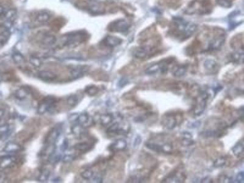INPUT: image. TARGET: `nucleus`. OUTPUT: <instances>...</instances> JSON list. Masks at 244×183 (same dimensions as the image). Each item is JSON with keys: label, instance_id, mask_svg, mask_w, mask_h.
Segmentation results:
<instances>
[{"label": "nucleus", "instance_id": "obj_28", "mask_svg": "<svg viewBox=\"0 0 244 183\" xmlns=\"http://www.w3.org/2000/svg\"><path fill=\"white\" fill-rule=\"evenodd\" d=\"M181 181V179L180 178L179 176L177 175V173H173L165 178V180H163V183H180Z\"/></svg>", "mask_w": 244, "mask_h": 183}, {"label": "nucleus", "instance_id": "obj_23", "mask_svg": "<svg viewBox=\"0 0 244 183\" xmlns=\"http://www.w3.org/2000/svg\"><path fill=\"white\" fill-rule=\"evenodd\" d=\"M187 70V66L185 64L176 66L172 70V74L175 77H181L184 76Z\"/></svg>", "mask_w": 244, "mask_h": 183}, {"label": "nucleus", "instance_id": "obj_14", "mask_svg": "<svg viewBox=\"0 0 244 183\" xmlns=\"http://www.w3.org/2000/svg\"><path fill=\"white\" fill-rule=\"evenodd\" d=\"M66 20L63 17H56L49 23V27L54 32H58L65 25Z\"/></svg>", "mask_w": 244, "mask_h": 183}, {"label": "nucleus", "instance_id": "obj_37", "mask_svg": "<svg viewBox=\"0 0 244 183\" xmlns=\"http://www.w3.org/2000/svg\"><path fill=\"white\" fill-rule=\"evenodd\" d=\"M226 163V161L225 159L221 158H218L214 162V166L216 167H223Z\"/></svg>", "mask_w": 244, "mask_h": 183}, {"label": "nucleus", "instance_id": "obj_42", "mask_svg": "<svg viewBox=\"0 0 244 183\" xmlns=\"http://www.w3.org/2000/svg\"><path fill=\"white\" fill-rule=\"evenodd\" d=\"M65 141L61 145V150H65L67 148V142Z\"/></svg>", "mask_w": 244, "mask_h": 183}, {"label": "nucleus", "instance_id": "obj_35", "mask_svg": "<svg viewBox=\"0 0 244 183\" xmlns=\"http://www.w3.org/2000/svg\"><path fill=\"white\" fill-rule=\"evenodd\" d=\"M30 63L33 65L34 67H40L42 64V61L40 59H39L37 57L35 56H33L31 57L30 59Z\"/></svg>", "mask_w": 244, "mask_h": 183}, {"label": "nucleus", "instance_id": "obj_4", "mask_svg": "<svg viewBox=\"0 0 244 183\" xmlns=\"http://www.w3.org/2000/svg\"><path fill=\"white\" fill-rule=\"evenodd\" d=\"M35 39L41 45L47 47L54 45L57 41V39L55 35L48 31L45 30L39 31L35 34Z\"/></svg>", "mask_w": 244, "mask_h": 183}, {"label": "nucleus", "instance_id": "obj_41", "mask_svg": "<svg viewBox=\"0 0 244 183\" xmlns=\"http://www.w3.org/2000/svg\"><path fill=\"white\" fill-rule=\"evenodd\" d=\"M127 83H128L127 80V79H125V78H123V79H122V80L120 81L119 84H120V87H123L125 85L127 84Z\"/></svg>", "mask_w": 244, "mask_h": 183}, {"label": "nucleus", "instance_id": "obj_34", "mask_svg": "<svg viewBox=\"0 0 244 183\" xmlns=\"http://www.w3.org/2000/svg\"><path fill=\"white\" fill-rule=\"evenodd\" d=\"M67 101L68 106H70V107H75L78 102V98L76 95H71L68 97Z\"/></svg>", "mask_w": 244, "mask_h": 183}, {"label": "nucleus", "instance_id": "obj_36", "mask_svg": "<svg viewBox=\"0 0 244 183\" xmlns=\"http://www.w3.org/2000/svg\"><path fill=\"white\" fill-rule=\"evenodd\" d=\"M61 158L59 155L55 154L54 153H52L51 154L49 155V161L51 164H56L57 163L58 161H59Z\"/></svg>", "mask_w": 244, "mask_h": 183}, {"label": "nucleus", "instance_id": "obj_1", "mask_svg": "<svg viewBox=\"0 0 244 183\" xmlns=\"http://www.w3.org/2000/svg\"><path fill=\"white\" fill-rule=\"evenodd\" d=\"M196 29V26L194 23L178 18L174 20L172 33L177 38L185 40L194 33Z\"/></svg>", "mask_w": 244, "mask_h": 183}, {"label": "nucleus", "instance_id": "obj_29", "mask_svg": "<svg viewBox=\"0 0 244 183\" xmlns=\"http://www.w3.org/2000/svg\"><path fill=\"white\" fill-rule=\"evenodd\" d=\"M75 149L80 151H87L91 149V145L87 142H81L76 144Z\"/></svg>", "mask_w": 244, "mask_h": 183}, {"label": "nucleus", "instance_id": "obj_10", "mask_svg": "<svg viewBox=\"0 0 244 183\" xmlns=\"http://www.w3.org/2000/svg\"><path fill=\"white\" fill-rule=\"evenodd\" d=\"M161 123L166 129L172 130L177 125V119L173 114H167L163 117Z\"/></svg>", "mask_w": 244, "mask_h": 183}, {"label": "nucleus", "instance_id": "obj_39", "mask_svg": "<svg viewBox=\"0 0 244 183\" xmlns=\"http://www.w3.org/2000/svg\"><path fill=\"white\" fill-rule=\"evenodd\" d=\"M236 181L237 183H243L244 181V173L243 172H241L238 173L236 176Z\"/></svg>", "mask_w": 244, "mask_h": 183}, {"label": "nucleus", "instance_id": "obj_18", "mask_svg": "<svg viewBox=\"0 0 244 183\" xmlns=\"http://www.w3.org/2000/svg\"><path fill=\"white\" fill-rule=\"evenodd\" d=\"M38 77L44 81H53L57 78V76L53 72L47 70H42L39 72Z\"/></svg>", "mask_w": 244, "mask_h": 183}, {"label": "nucleus", "instance_id": "obj_6", "mask_svg": "<svg viewBox=\"0 0 244 183\" xmlns=\"http://www.w3.org/2000/svg\"><path fill=\"white\" fill-rule=\"evenodd\" d=\"M51 18V14L47 11H39L33 12L30 19L33 23L37 25H43L48 22Z\"/></svg>", "mask_w": 244, "mask_h": 183}, {"label": "nucleus", "instance_id": "obj_30", "mask_svg": "<svg viewBox=\"0 0 244 183\" xmlns=\"http://www.w3.org/2000/svg\"><path fill=\"white\" fill-rule=\"evenodd\" d=\"M49 175H50V172L48 170H47V169L43 170L38 177L39 181H40V182L47 181L48 180Z\"/></svg>", "mask_w": 244, "mask_h": 183}, {"label": "nucleus", "instance_id": "obj_32", "mask_svg": "<svg viewBox=\"0 0 244 183\" xmlns=\"http://www.w3.org/2000/svg\"><path fill=\"white\" fill-rule=\"evenodd\" d=\"M81 176L84 180H89L94 177V172L90 169H87L82 172Z\"/></svg>", "mask_w": 244, "mask_h": 183}, {"label": "nucleus", "instance_id": "obj_40", "mask_svg": "<svg viewBox=\"0 0 244 183\" xmlns=\"http://www.w3.org/2000/svg\"><path fill=\"white\" fill-rule=\"evenodd\" d=\"M73 160H74V156L72 155H66L63 158V161L67 162H71Z\"/></svg>", "mask_w": 244, "mask_h": 183}, {"label": "nucleus", "instance_id": "obj_43", "mask_svg": "<svg viewBox=\"0 0 244 183\" xmlns=\"http://www.w3.org/2000/svg\"><path fill=\"white\" fill-rule=\"evenodd\" d=\"M5 114V111L3 109L0 108V118H1L2 117L4 116Z\"/></svg>", "mask_w": 244, "mask_h": 183}, {"label": "nucleus", "instance_id": "obj_5", "mask_svg": "<svg viewBox=\"0 0 244 183\" xmlns=\"http://www.w3.org/2000/svg\"><path fill=\"white\" fill-rule=\"evenodd\" d=\"M130 27V24L124 19H118L112 21L108 27L111 32L123 33L127 31Z\"/></svg>", "mask_w": 244, "mask_h": 183}, {"label": "nucleus", "instance_id": "obj_3", "mask_svg": "<svg viewBox=\"0 0 244 183\" xmlns=\"http://www.w3.org/2000/svg\"><path fill=\"white\" fill-rule=\"evenodd\" d=\"M82 9L86 10L92 15H101L105 12L104 4L95 0H87L78 4Z\"/></svg>", "mask_w": 244, "mask_h": 183}, {"label": "nucleus", "instance_id": "obj_8", "mask_svg": "<svg viewBox=\"0 0 244 183\" xmlns=\"http://www.w3.org/2000/svg\"><path fill=\"white\" fill-rule=\"evenodd\" d=\"M168 62L165 61H163L161 63H156L151 66L148 67L145 70V73L147 75H154L158 73V72H161L164 73L167 71L168 70Z\"/></svg>", "mask_w": 244, "mask_h": 183}, {"label": "nucleus", "instance_id": "obj_13", "mask_svg": "<svg viewBox=\"0 0 244 183\" xmlns=\"http://www.w3.org/2000/svg\"><path fill=\"white\" fill-rule=\"evenodd\" d=\"M122 42V40L117 37H115L113 35H108L106 36L101 42V43L103 46L108 48H114L119 45H120Z\"/></svg>", "mask_w": 244, "mask_h": 183}, {"label": "nucleus", "instance_id": "obj_26", "mask_svg": "<svg viewBox=\"0 0 244 183\" xmlns=\"http://www.w3.org/2000/svg\"><path fill=\"white\" fill-rule=\"evenodd\" d=\"M113 120V116L110 114H105L100 117V121L103 126H108L112 123Z\"/></svg>", "mask_w": 244, "mask_h": 183}, {"label": "nucleus", "instance_id": "obj_2", "mask_svg": "<svg viewBox=\"0 0 244 183\" xmlns=\"http://www.w3.org/2000/svg\"><path fill=\"white\" fill-rule=\"evenodd\" d=\"M89 37V34L84 30L70 32L61 37V45L62 47H75L87 41Z\"/></svg>", "mask_w": 244, "mask_h": 183}, {"label": "nucleus", "instance_id": "obj_25", "mask_svg": "<svg viewBox=\"0 0 244 183\" xmlns=\"http://www.w3.org/2000/svg\"><path fill=\"white\" fill-rule=\"evenodd\" d=\"M29 95V91L28 89L25 87H21L17 89L15 93V96L18 100H22L25 99Z\"/></svg>", "mask_w": 244, "mask_h": 183}, {"label": "nucleus", "instance_id": "obj_22", "mask_svg": "<svg viewBox=\"0 0 244 183\" xmlns=\"http://www.w3.org/2000/svg\"><path fill=\"white\" fill-rule=\"evenodd\" d=\"M11 134L9 125L5 123L0 126V139L2 140L7 139Z\"/></svg>", "mask_w": 244, "mask_h": 183}, {"label": "nucleus", "instance_id": "obj_15", "mask_svg": "<svg viewBox=\"0 0 244 183\" xmlns=\"http://www.w3.org/2000/svg\"><path fill=\"white\" fill-rule=\"evenodd\" d=\"M61 134V130L59 128H54L52 129L45 139V144L47 145H53L55 144L56 140H58L59 136Z\"/></svg>", "mask_w": 244, "mask_h": 183}, {"label": "nucleus", "instance_id": "obj_11", "mask_svg": "<svg viewBox=\"0 0 244 183\" xmlns=\"http://www.w3.org/2000/svg\"><path fill=\"white\" fill-rule=\"evenodd\" d=\"M154 49L149 46H144L137 48L134 52V56L138 59L147 58L151 53H153Z\"/></svg>", "mask_w": 244, "mask_h": 183}, {"label": "nucleus", "instance_id": "obj_19", "mask_svg": "<svg viewBox=\"0 0 244 183\" xmlns=\"http://www.w3.org/2000/svg\"><path fill=\"white\" fill-rule=\"evenodd\" d=\"M127 143L124 139H120L117 140L109 147V149L114 151H119L125 150L127 148Z\"/></svg>", "mask_w": 244, "mask_h": 183}, {"label": "nucleus", "instance_id": "obj_44", "mask_svg": "<svg viewBox=\"0 0 244 183\" xmlns=\"http://www.w3.org/2000/svg\"><path fill=\"white\" fill-rule=\"evenodd\" d=\"M3 12H4V9H3L2 6L0 4V15H1Z\"/></svg>", "mask_w": 244, "mask_h": 183}, {"label": "nucleus", "instance_id": "obj_17", "mask_svg": "<svg viewBox=\"0 0 244 183\" xmlns=\"http://www.w3.org/2000/svg\"><path fill=\"white\" fill-rule=\"evenodd\" d=\"M76 121L78 122V124L83 128L89 126L91 125L92 123H93L92 119L87 113H82L81 115L78 116L76 118Z\"/></svg>", "mask_w": 244, "mask_h": 183}, {"label": "nucleus", "instance_id": "obj_27", "mask_svg": "<svg viewBox=\"0 0 244 183\" xmlns=\"http://www.w3.org/2000/svg\"><path fill=\"white\" fill-rule=\"evenodd\" d=\"M12 59L14 62L20 66H23L25 63V59L23 56L19 53H14L12 54Z\"/></svg>", "mask_w": 244, "mask_h": 183}, {"label": "nucleus", "instance_id": "obj_12", "mask_svg": "<svg viewBox=\"0 0 244 183\" xmlns=\"http://www.w3.org/2000/svg\"><path fill=\"white\" fill-rule=\"evenodd\" d=\"M146 147L150 150L154 151L156 152H170L172 150V146L170 144H165L163 145H159L153 142H148L146 144Z\"/></svg>", "mask_w": 244, "mask_h": 183}, {"label": "nucleus", "instance_id": "obj_31", "mask_svg": "<svg viewBox=\"0 0 244 183\" xmlns=\"http://www.w3.org/2000/svg\"><path fill=\"white\" fill-rule=\"evenodd\" d=\"M85 92L88 95L92 97V96L95 95L97 94L98 92V89L97 86L92 85H89V86L87 87L85 90Z\"/></svg>", "mask_w": 244, "mask_h": 183}, {"label": "nucleus", "instance_id": "obj_38", "mask_svg": "<svg viewBox=\"0 0 244 183\" xmlns=\"http://www.w3.org/2000/svg\"><path fill=\"white\" fill-rule=\"evenodd\" d=\"M217 3L222 7H229L231 5V2L229 0H217Z\"/></svg>", "mask_w": 244, "mask_h": 183}, {"label": "nucleus", "instance_id": "obj_24", "mask_svg": "<svg viewBox=\"0 0 244 183\" xmlns=\"http://www.w3.org/2000/svg\"><path fill=\"white\" fill-rule=\"evenodd\" d=\"M244 144L242 142H237L232 149L233 154L237 157L241 156L244 153Z\"/></svg>", "mask_w": 244, "mask_h": 183}, {"label": "nucleus", "instance_id": "obj_33", "mask_svg": "<svg viewBox=\"0 0 244 183\" xmlns=\"http://www.w3.org/2000/svg\"><path fill=\"white\" fill-rule=\"evenodd\" d=\"M70 75L73 78L78 79L83 76L84 73L80 68H74L70 71Z\"/></svg>", "mask_w": 244, "mask_h": 183}, {"label": "nucleus", "instance_id": "obj_7", "mask_svg": "<svg viewBox=\"0 0 244 183\" xmlns=\"http://www.w3.org/2000/svg\"><path fill=\"white\" fill-rule=\"evenodd\" d=\"M208 97L209 95L206 92H201L199 98L197 100L195 107L194 108V114L195 116H200L204 112L206 107V103Z\"/></svg>", "mask_w": 244, "mask_h": 183}, {"label": "nucleus", "instance_id": "obj_20", "mask_svg": "<svg viewBox=\"0 0 244 183\" xmlns=\"http://www.w3.org/2000/svg\"><path fill=\"white\" fill-rule=\"evenodd\" d=\"M22 150L21 147L16 142H9L4 147L3 151L6 153H16Z\"/></svg>", "mask_w": 244, "mask_h": 183}, {"label": "nucleus", "instance_id": "obj_21", "mask_svg": "<svg viewBox=\"0 0 244 183\" xmlns=\"http://www.w3.org/2000/svg\"><path fill=\"white\" fill-rule=\"evenodd\" d=\"M15 162V158L11 156H5L0 158V168H6L11 166Z\"/></svg>", "mask_w": 244, "mask_h": 183}, {"label": "nucleus", "instance_id": "obj_9", "mask_svg": "<svg viewBox=\"0 0 244 183\" xmlns=\"http://www.w3.org/2000/svg\"><path fill=\"white\" fill-rule=\"evenodd\" d=\"M56 99L53 97H46L42 100L37 108V112L39 114H43L48 111L51 107L55 103Z\"/></svg>", "mask_w": 244, "mask_h": 183}, {"label": "nucleus", "instance_id": "obj_45", "mask_svg": "<svg viewBox=\"0 0 244 183\" xmlns=\"http://www.w3.org/2000/svg\"><path fill=\"white\" fill-rule=\"evenodd\" d=\"M1 76H0V82H1Z\"/></svg>", "mask_w": 244, "mask_h": 183}, {"label": "nucleus", "instance_id": "obj_16", "mask_svg": "<svg viewBox=\"0 0 244 183\" xmlns=\"http://www.w3.org/2000/svg\"><path fill=\"white\" fill-rule=\"evenodd\" d=\"M204 67L205 70L209 73H217L219 68V64L212 59H208L204 62Z\"/></svg>", "mask_w": 244, "mask_h": 183}]
</instances>
